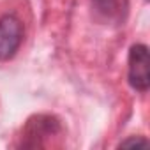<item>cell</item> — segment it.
<instances>
[{"label": "cell", "mask_w": 150, "mask_h": 150, "mask_svg": "<svg viewBox=\"0 0 150 150\" xmlns=\"http://www.w3.org/2000/svg\"><path fill=\"white\" fill-rule=\"evenodd\" d=\"M129 83L138 92H146L150 87V55L145 44L129 50Z\"/></svg>", "instance_id": "cell-3"}, {"label": "cell", "mask_w": 150, "mask_h": 150, "mask_svg": "<svg viewBox=\"0 0 150 150\" xmlns=\"http://www.w3.org/2000/svg\"><path fill=\"white\" fill-rule=\"evenodd\" d=\"M120 146L122 148H131V146H136V148H148L150 146V143L146 141V139H143V138H131V139H125V141H122L120 143Z\"/></svg>", "instance_id": "cell-5"}, {"label": "cell", "mask_w": 150, "mask_h": 150, "mask_svg": "<svg viewBox=\"0 0 150 150\" xmlns=\"http://www.w3.org/2000/svg\"><path fill=\"white\" fill-rule=\"evenodd\" d=\"M25 27L18 14L6 13L0 16V62H9L16 57L23 44Z\"/></svg>", "instance_id": "cell-1"}, {"label": "cell", "mask_w": 150, "mask_h": 150, "mask_svg": "<svg viewBox=\"0 0 150 150\" xmlns=\"http://www.w3.org/2000/svg\"><path fill=\"white\" fill-rule=\"evenodd\" d=\"M94 2V7L99 11V13H103L104 16H113L115 13H118L120 9V0H92Z\"/></svg>", "instance_id": "cell-4"}, {"label": "cell", "mask_w": 150, "mask_h": 150, "mask_svg": "<svg viewBox=\"0 0 150 150\" xmlns=\"http://www.w3.org/2000/svg\"><path fill=\"white\" fill-rule=\"evenodd\" d=\"M60 124L58 120H55V117L51 115H35L32 120H28L23 136H21V143L27 139H32L27 143V146H46V145H53V136L60 134Z\"/></svg>", "instance_id": "cell-2"}]
</instances>
